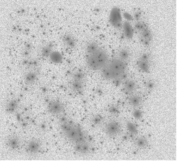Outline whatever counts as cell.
<instances>
[{"label": "cell", "mask_w": 178, "mask_h": 161, "mask_svg": "<svg viewBox=\"0 0 178 161\" xmlns=\"http://www.w3.org/2000/svg\"><path fill=\"white\" fill-rule=\"evenodd\" d=\"M119 56L120 59L124 61L128 58L129 54L127 51L123 50L120 53Z\"/></svg>", "instance_id": "18"}, {"label": "cell", "mask_w": 178, "mask_h": 161, "mask_svg": "<svg viewBox=\"0 0 178 161\" xmlns=\"http://www.w3.org/2000/svg\"><path fill=\"white\" fill-rule=\"evenodd\" d=\"M110 22L114 27L119 28L121 26L122 17L119 8L117 7L113 8L110 15Z\"/></svg>", "instance_id": "4"}, {"label": "cell", "mask_w": 178, "mask_h": 161, "mask_svg": "<svg viewBox=\"0 0 178 161\" xmlns=\"http://www.w3.org/2000/svg\"><path fill=\"white\" fill-rule=\"evenodd\" d=\"M109 62L107 53L101 49L92 54L88 55L87 58L88 66L93 70L102 69Z\"/></svg>", "instance_id": "3"}, {"label": "cell", "mask_w": 178, "mask_h": 161, "mask_svg": "<svg viewBox=\"0 0 178 161\" xmlns=\"http://www.w3.org/2000/svg\"><path fill=\"white\" fill-rule=\"evenodd\" d=\"M123 28L125 36L128 39L132 38L133 36L134 30L130 23L125 21L124 23Z\"/></svg>", "instance_id": "7"}, {"label": "cell", "mask_w": 178, "mask_h": 161, "mask_svg": "<svg viewBox=\"0 0 178 161\" xmlns=\"http://www.w3.org/2000/svg\"><path fill=\"white\" fill-rule=\"evenodd\" d=\"M135 144L138 148H143L146 147L147 144V141L144 138L140 137L137 139Z\"/></svg>", "instance_id": "13"}, {"label": "cell", "mask_w": 178, "mask_h": 161, "mask_svg": "<svg viewBox=\"0 0 178 161\" xmlns=\"http://www.w3.org/2000/svg\"><path fill=\"white\" fill-rule=\"evenodd\" d=\"M50 58L52 61L55 63H60L62 60L61 55L58 52L52 53L50 55Z\"/></svg>", "instance_id": "9"}, {"label": "cell", "mask_w": 178, "mask_h": 161, "mask_svg": "<svg viewBox=\"0 0 178 161\" xmlns=\"http://www.w3.org/2000/svg\"><path fill=\"white\" fill-rule=\"evenodd\" d=\"M10 144L11 146H17V140L14 138H12L10 140Z\"/></svg>", "instance_id": "21"}, {"label": "cell", "mask_w": 178, "mask_h": 161, "mask_svg": "<svg viewBox=\"0 0 178 161\" xmlns=\"http://www.w3.org/2000/svg\"><path fill=\"white\" fill-rule=\"evenodd\" d=\"M64 110V107L61 103L59 101H53L50 103L48 105V111L54 115H58L61 113Z\"/></svg>", "instance_id": "6"}, {"label": "cell", "mask_w": 178, "mask_h": 161, "mask_svg": "<svg viewBox=\"0 0 178 161\" xmlns=\"http://www.w3.org/2000/svg\"><path fill=\"white\" fill-rule=\"evenodd\" d=\"M36 78V75L34 73H30L27 75L26 81L28 84H32L35 81Z\"/></svg>", "instance_id": "15"}, {"label": "cell", "mask_w": 178, "mask_h": 161, "mask_svg": "<svg viewBox=\"0 0 178 161\" xmlns=\"http://www.w3.org/2000/svg\"><path fill=\"white\" fill-rule=\"evenodd\" d=\"M147 87L150 90H152L155 87V84L152 82H149L147 84Z\"/></svg>", "instance_id": "20"}, {"label": "cell", "mask_w": 178, "mask_h": 161, "mask_svg": "<svg viewBox=\"0 0 178 161\" xmlns=\"http://www.w3.org/2000/svg\"><path fill=\"white\" fill-rule=\"evenodd\" d=\"M60 121L62 131L68 139L76 143L83 141L82 132L78 126L65 117L61 118Z\"/></svg>", "instance_id": "2"}, {"label": "cell", "mask_w": 178, "mask_h": 161, "mask_svg": "<svg viewBox=\"0 0 178 161\" xmlns=\"http://www.w3.org/2000/svg\"><path fill=\"white\" fill-rule=\"evenodd\" d=\"M83 78L75 77V81L73 83V90L78 92L82 90V80Z\"/></svg>", "instance_id": "10"}, {"label": "cell", "mask_w": 178, "mask_h": 161, "mask_svg": "<svg viewBox=\"0 0 178 161\" xmlns=\"http://www.w3.org/2000/svg\"><path fill=\"white\" fill-rule=\"evenodd\" d=\"M124 16L125 18L128 21H131L132 20L133 18L130 14L128 13H125L124 14Z\"/></svg>", "instance_id": "22"}, {"label": "cell", "mask_w": 178, "mask_h": 161, "mask_svg": "<svg viewBox=\"0 0 178 161\" xmlns=\"http://www.w3.org/2000/svg\"><path fill=\"white\" fill-rule=\"evenodd\" d=\"M17 105V102L14 101H11L7 105L6 110L8 112L11 113L16 110Z\"/></svg>", "instance_id": "14"}, {"label": "cell", "mask_w": 178, "mask_h": 161, "mask_svg": "<svg viewBox=\"0 0 178 161\" xmlns=\"http://www.w3.org/2000/svg\"><path fill=\"white\" fill-rule=\"evenodd\" d=\"M129 102L133 106L137 107L141 104L142 99L139 96H133L129 99Z\"/></svg>", "instance_id": "11"}, {"label": "cell", "mask_w": 178, "mask_h": 161, "mask_svg": "<svg viewBox=\"0 0 178 161\" xmlns=\"http://www.w3.org/2000/svg\"><path fill=\"white\" fill-rule=\"evenodd\" d=\"M126 69V65L124 60L120 59H114L109 61L102 69V74L106 79H116L124 74Z\"/></svg>", "instance_id": "1"}, {"label": "cell", "mask_w": 178, "mask_h": 161, "mask_svg": "<svg viewBox=\"0 0 178 161\" xmlns=\"http://www.w3.org/2000/svg\"><path fill=\"white\" fill-rule=\"evenodd\" d=\"M30 150L32 151H36L38 149V144L35 142H32L30 145Z\"/></svg>", "instance_id": "19"}, {"label": "cell", "mask_w": 178, "mask_h": 161, "mask_svg": "<svg viewBox=\"0 0 178 161\" xmlns=\"http://www.w3.org/2000/svg\"><path fill=\"white\" fill-rule=\"evenodd\" d=\"M78 150L79 151L83 153H87L89 151V146L86 144H80L78 146Z\"/></svg>", "instance_id": "17"}, {"label": "cell", "mask_w": 178, "mask_h": 161, "mask_svg": "<svg viewBox=\"0 0 178 161\" xmlns=\"http://www.w3.org/2000/svg\"><path fill=\"white\" fill-rule=\"evenodd\" d=\"M125 88L127 92H132L135 88V84L132 81H129L126 83Z\"/></svg>", "instance_id": "16"}, {"label": "cell", "mask_w": 178, "mask_h": 161, "mask_svg": "<svg viewBox=\"0 0 178 161\" xmlns=\"http://www.w3.org/2000/svg\"><path fill=\"white\" fill-rule=\"evenodd\" d=\"M121 126L118 122L112 121L108 123L105 128V131L108 135L111 136L117 135L121 132Z\"/></svg>", "instance_id": "5"}, {"label": "cell", "mask_w": 178, "mask_h": 161, "mask_svg": "<svg viewBox=\"0 0 178 161\" xmlns=\"http://www.w3.org/2000/svg\"><path fill=\"white\" fill-rule=\"evenodd\" d=\"M100 49L98 45L95 43H91L88 45L87 49H86V51H87L88 55H89L96 52Z\"/></svg>", "instance_id": "12"}, {"label": "cell", "mask_w": 178, "mask_h": 161, "mask_svg": "<svg viewBox=\"0 0 178 161\" xmlns=\"http://www.w3.org/2000/svg\"><path fill=\"white\" fill-rule=\"evenodd\" d=\"M148 57L147 55L144 54L142 55L138 62V65L142 71L147 72L149 69L148 63L147 62Z\"/></svg>", "instance_id": "8"}]
</instances>
